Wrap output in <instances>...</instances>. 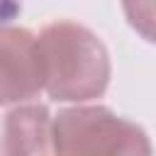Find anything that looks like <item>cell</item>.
I'll return each mask as SVG.
<instances>
[{
  "label": "cell",
  "mask_w": 156,
  "mask_h": 156,
  "mask_svg": "<svg viewBox=\"0 0 156 156\" xmlns=\"http://www.w3.org/2000/svg\"><path fill=\"white\" fill-rule=\"evenodd\" d=\"M39 51L44 63V90L56 102H88L102 98L112 63L105 44L88 27L58 20L41 29Z\"/></svg>",
  "instance_id": "obj_1"
},
{
  "label": "cell",
  "mask_w": 156,
  "mask_h": 156,
  "mask_svg": "<svg viewBox=\"0 0 156 156\" xmlns=\"http://www.w3.org/2000/svg\"><path fill=\"white\" fill-rule=\"evenodd\" d=\"M56 154H151L146 132L102 105L66 107L54 117Z\"/></svg>",
  "instance_id": "obj_2"
},
{
  "label": "cell",
  "mask_w": 156,
  "mask_h": 156,
  "mask_svg": "<svg viewBox=\"0 0 156 156\" xmlns=\"http://www.w3.org/2000/svg\"><path fill=\"white\" fill-rule=\"evenodd\" d=\"M44 90L39 39L15 24H0V105H20Z\"/></svg>",
  "instance_id": "obj_3"
},
{
  "label": "cell",
  "mask_w": 156,
  "mask_h": 156,
  "mask_svg": "<svg viewBox=\"0 0 156 156\" xmlns=\"http://www.w3.org/2000/svg\"><path fill=\"white\" fill-rule=\"evenodd\" d=\"M54 119L39 102L17 105L2 122V151L5 154H49Z\"/></svg>",
  "instance_id": "obj_4"
},
{
  "label": "cell",
  "mask_w": 156,
  "mask_h": 156,
  "mask_svg": "<svg viewBox=\"0 0 156 156\" xmlns=\"http://www.w3.org/2000/svg\"><path fill=\"white\" fill-rule=\"evenodd\" d=\"M122 10L129 27L149 44H156V0H122Z\"/></svg>",
  "instance_id": "obj_5"
}]
</instances>
